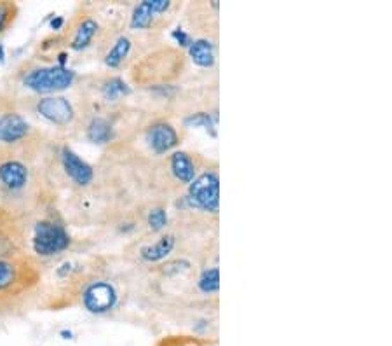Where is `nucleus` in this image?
Returning <instances> with one entry per match:
<instances>
[{
    "instance_id": "f257e3e1",
    "label": "nucleus",
    "mask_w": 392,
    "mask_h": 346,
    "mask_svg": "<svg viewBox=\"0 0 392 346\" xmlns=\"http://www.w3.org/2000/svg\"><path fill=\"white\" fill-rule=\"evenodd\" d=\"M185 70L187 54L180 47L164 44L136 58L129 69V77L138 88H161L171 86Z\"/></svg>"
},
{
    "instance_id": "f03ea898",
    "label": "nucleus",
    "mask_w": 392,
    "mask_h": 346,
    "mask_svg": "<svg viewBox=\"0 0 392 346\" xmlns=\"http://www.w3.org/2000/svg\"><path fill=\"white\" fill-rule=\"evenodd\" d=\"M40 280L42 271L32 257H0V297L25 296L39 287Z\"/></svg>"
},
{
    "instance_id": "7ed1b4c3",
    "label": "nucleus",
    "mask_w": 392,
    "mask_h": 346,
    "mask_svg": "<svg viewBox=\"0 0 392 346\" xmlns=\"http://www.w3.org/2000/svg\"><path fill=\"white\" fill-rule=\"evenodd\" d=\"M182 4L175 0H143L133 8L129 15V28L133 32H161L169 25Z\"/></svg>"
},
{
    "instance_id": "20e7f679",
    "label": "nucleus",
    "mask_w": 392,
    "mask_h": 346,
    "mask_svg": "<svg viewBox=\"0 0 392 346\" xmlns=\"http://www.w3.org/2000/svg\"><path fill=\"white\" fill-rule=\"evenodd\" d=\"M187 205L206 215L218 217L220 212V173L218 166L203 172L187 186Z\"/></svg>"
},
{
    "instance_id": "39448f33",
    "label": "nucleus",
    "mask_w": 392,
    "mask_h": 346,
    "mask_svg": "<svg viewBox=\"0 0 392 346\" xmlns=\"http://www.w3.org/2000/svg\"><path fill=\"white\" fill-rule=\"evenodd\" d=\"M71 238L61 222L42 219L33 226L32 250L39 257H54L70 247Z\"/></svg>"
},
{
    "instance_id": "423d86ee",
    "label": "nucleus",
    "mask_w": 392,
    "mask_h": 346,
    "mask_svg": "<svg viewBox=\"0 0 392 346\" xmlns=\"http://www.w3.org/2000/svg\"><path fill=\"white\" fill-rule=\"evenodd\" d=\"M22 83L26 90L35 93H60L75 83V72L68 67L60 65L35 67L23 76Z\"/></svg>"
},
{
    "instance_id": "0eeeda50",
    "label": "nucleus",
    "mask_w": 392,
    "mask_h": 346,
    "mask_svg": "<svg viewBox=\"0 0 392 346\" xmlns=\"http://www.w3.org/2000/svg\"><path fill=\"white\" fill-rule=\"evenodd\" d=\"M80 304L86 311L93 315H107L115 310L119 303V290L114 281L105 280V278H93L83 293L78 296Z\"/></svg>"
},
{
    "instance_id": "6e6552de",
    "label": "nucleus",
    "mask_w": 392,
    "mask_h": 346,
    "mask_svg": "<svg viewBox=\"0 0 392 346\" xmlns=\"http://www.w3.org/2000/svg\"><path fill=\"white\" fill-rule=\"evenodd\" d=\"M143 138L155 156L171 154L182 145L183 133L168 120H153L143 128Z\"/></svg>"
},
{
    "instance_id": "1a4fd4ad",
    "label": "nucleus",
    "mask_w": 392,
    "mask_h": 346,
    "mask_svg": "<svg viewBox=\"0 0 392 346\" xmlns=\"http://www.w3.org/2000/svg\"><path fill=\"white\" fill-rule=\"evenodd\" d=\"M203 161L204 159H201L199 154H192L189 151H175L166 158V166H168L173 181L187 188L201 173Z\"/></svg>"
},
{
    "instance_id": "9d476101",
    "label": "nucleus",
    "mask_w": 392,
    "mask_h": 346,
    "mask_svg": "<svg viewBox=\"0 0 392 346\" xmlns=\"http://www.w3.org/2000/svg\"><path fill=\"white\" fill-rule=\"evenodd\" d=\"M37 114L40 117L47 121V123L54 124V126H68V124L74 123L75 120V108L70 104V100L65 97H56V94H51V97H44L37 101Z\"/></svg>"
},
{
    "instance_id": "9b49d317",
    "label": "nucleus",
    "mask_w": 392,
    "mask_h": 346,
    "mask_svg": "<svg viewBox=\"0 0 392 346\" xmlns=\"http://www.w3.org/2000/svg\"><path fill=\"white\" fill-rule=\"evenodd\" d=\"M61 166H63L67 177L74 182L77 188H87L94 181V168L77 154L70 147L61 149Z\"/></svg>"
},
{
    "instance_id": "f8f14e48",
    "label": "nucleus",
    "mask_w": 392,
    "mask_h": 346,
    "mask_svg": "<svg viewBox=\"0 0 392 346\" xmlns=\"http://www.w3.org/2000/svg\"><path fill=\"white\" fill-rule=\"evenodd\" d=\"M32 133V124L18 112H6L0 115V144L16 145L25 142Z\"/></svg>"
},
{
    "instance_id": "ddd939ff",
    "label": "nucleus",
    "mask_w": 392,
    "mask_h": 346,
    "mask_svg": "<svg viewBox=\"0 0 392 346\" xmlns=\"http://www.w3.org/2000/svg\"><path fill=\"white\" fill-rule=\"evenodd\" d=\"M176 249V235L173 233H161L157 235L153 242L143 243L138 249L139 261L146 264H161L171 257L173 250Z\"/></svg>"
},
{
    "instance_id": "4468645a",
    "label": "nucleus",
    "mask_w": 392,
    "mask_h": 346,
    "mask_svg": "<svg viewBox=\"0 0 392 346\" xmlns=\"http://www.w3.org/2000/svg\"><path fill=\"white\" fill-rule=\"evenodd\" d=\"M30 170L23 161L15 158H8L0 161V184L8 191H22L28 184Z\"/></svg>"
},
{
    "instance_id": "2eb2a0df",
    "label": "nucleus",
    "mask_w": 392,
    "mask_h": 346,
    "mask_svg": "<svg viewBox=\"0 0 392 346\" xmlns=\"http://www.w3.org/2000/svg\"><path fill=\"white\" fill-rule=\"evenodd\" d=\"M100 23L96 18H80L74 26V32H71L70 40H68V46L74 51H84L94 42L98 35H100Z\"/></svg>"
},
{
    "instance_id": "dca6fc26",
    "label": "nucleus",
    "mask_w": 392,
    "mask_h": 346,
    "mask_svg": "<svg viewBox=\"0 0 392 346\" xmlns=\"http://www.w3.org/2000/svg\"><path fill=\"white\" fill-rule=\"evenodd\" d=\"M187 53H189L194 65L201 67V69H213L216 63V40L197 37L192 40Z\"/></svg>"
},
{
    "instance_id": "f3484780",
    "label": "nucleus",
    "mask_w": 392,
    "mask_h": 346,
    "mask_svg": "<svg viewBox=\"0 0 392 346\" xmlns=\"http://www.w3.org/2000/svg\"><path fill=\"white\" fill-rule=\"evenodd\" d=\"M131 53H133L131 37L121 33V35H117L114 40H112V46L108 47L107 53H105L103 62L108 69H121V67L129 60Z\"/></svg>"
},
{
    "instance_id": "a211bd4d",
    "label": "nucleus",
    "mask_w": 392,
    "mask_h": 346,
    "mask_svg": "<svg viewBox=\"0 0 392 346\" xmlns=\"http://www.w3.org/2000/svg\"><path fill=\"white\" fill-rule=\"evenodd\" d=\"M86 137L91 144L103 145L108 144L114 137V124L103 115H93L86 126Z\"/></svg>"
},
{
    "instance_id": "6ab92c4d",
    "label": "nucleus",
    "mask_w": 392,
    "mask_h": 346,
    "mask_svg": "<svg viewBox=\"0 0 392 346\" xmlns=\"http://www.w3.org/2000/svg\"><path fill=\"white\" fill-rule=\"evenodd\" d=\"M145 224L148 233H152V235H161V233H164L169 224L168 208L162 205L148 206V210L145 212Z\"/></svg>"
},
{
    "instance_id": "aec40b11",
    "label": "nucleus",
    "mask_w": 392,
    "mask_h": 346,
    "mask_svg": "<svg viewBox=\"0 0 392 346\" xmlns=\"http://www.w3.org/2000/svg\"><path fill=\"white\" fill-rule=\"evenodd\" d=\"M196 283L197 290L204 296H218V290H220V267L216 264L211 267H204Z\"/></svg>"
},
{
    "instance_id": "412c9836",
    "label": "nucleus",
    "mask_w": 392,
    "mask_h": 346,
    "mask_svg": "<svg viewBox=\"0 0 392 346\" xmlns=\"http://www.w3.org/2000/svg\"><path fill=\"white\" fill-rule=\"evenodd\" d=\"M216 112H213V114H210V112H192L187 117H183V124L187 128H204V130H210L213 137L216 135Z\"/></svg>"
},
{
    "instance_id": "4be33fe9",
    "label": "nucleus",
    "mask_w": 392,
    "mask_h": 346,
    "mask_svg": "<svg viewBox=\"0 0 392 346\" xmlns=\"http://www.w3.org/2000/svg\"><path fill=\"white\" fill-rule=\"evenodd\" d=\"M19 9L15 2H0V33H4L15 23Z\"/></svg>"
},
{
    "instance_id": "5701e85b",
    "label": "nucleus",
    "mask_w": 392,
    "mask_h": 346,
    "mask_svg": "<svg viewBox=\"0 0 392 346\" xmlns=\"http://www.w3.org/2000/svg\"><path fill=\"white\" fill-rule=\"evenodd\" d=\"M155 346H207L206 341H201L199 338L192 336H168L157 341Z\"/></svg>"
},
{
    "instance_id": "b1692460",
    "label": "nucleus",
    "mask_w": 392,
    "mask_h": 346,
    "mask_svg": "<svg viewBox=\"0 0 392 346\" xmlns=\"http://www.w3.org/2000/svg\"><path fill=\"white\" fill-rule=\"evenodd\" d=\"M171 37L176 40V44H178V47L182 51L183 49H189V46H190V44H192V40H194V37L190 35V33L187 32V30H183V28L173 30Z\"/></svg>"
},
{
    "instance_id": "393cba45",
    "label": "nucleus",
    "mask_w": 392,
    "mask_h": 346,
    "mask_svg": "<svg viewBox=\"0 0 392 346\" xmlns=\"http://www.w3.org/2000/svg\"><path fill=\"white\" fill-rule=\"evenodd\" d=\"M0 60H4V46L0 44Z\"/></svg>"
}]
</instances>
